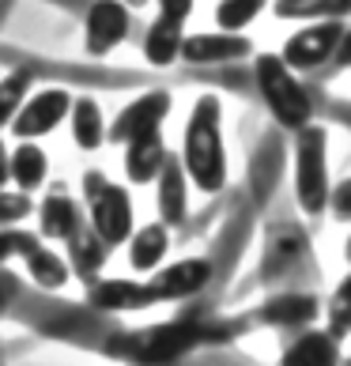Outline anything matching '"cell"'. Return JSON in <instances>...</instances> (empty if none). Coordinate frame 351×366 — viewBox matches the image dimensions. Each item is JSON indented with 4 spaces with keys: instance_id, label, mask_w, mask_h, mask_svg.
<instances>
[{
    "instance_id": "cell-10",
    "label": "cell",
    "mask_w": 351,
    "mask_h": 366,
    "mask_svg": "<svg viewBox=\"0 0 351 366\" xmlns=\"http://www.w3.org/2000/svg\"><path fill=\"white\" fill-rule=\"evenodd\" d=\"M170 110V94L167 91H152V94H144V99H137L132 106H125L117 117V125L110 137L117 144H129V140H137L144 137V132H155V129H163V117Z\"/></svg>"
},
{
    "instance_id": "cell-34",
    "label": "cell",
    "mask_w": 351,
    "mask_h": 366,
    "mask_svg": "<svg viewBox=\"0 0 351 366\" xmlns=\"http://www.w3.org/2000/svg\"><path fill=\"white\" fill-rule=\"evenodd\" d=\"M4 182H8V162L0 159V185H4Z\"/></svg>"
},
{
    "instance_id": "cell-6",
    "label": "cell",
    "mask_w": 351,
    "mask_h": 366,
    "mask_svg": "<svg viewBox=\"0 0 351 366\" xmlns=\"http://www.w3.org/2000/svg\"><path fill=\"white\" fill-rule=\"evenodd\" d=\"M197 340V329L189 321H170L159 329H147L137 336H117L110 344L114 355H129V359H144V362H159V359H174Z\"/></svg>"
},
{
    "instance_id": "cell-32",
    "label": "cell",
    "mask_w": 351,
    "mask_h": 366,
    "mask_svg": "<svg viewBox=\"0 0 351 366\" xmlns=\"http://www.w3.org/2000/svg\"><path fill=\"white\" fill-rule=\"evenodd\" d=\"M159 8H163L167 16H178V19H185L189 11H193V0H159Z\"/></svg>"
},
{
    "instance_id": "cell-28",
    "label": "cell",
    "mask_w": 351,
    "mask_h": 366,
    "mask_svg": "<svg viewBox=\"0 0 351 366\" xmlns=\"http://www.w3.org/2000/svg\"><path fill=\"white\" fill-rule=\"evenodd\" d=\"M31 215V200H26V193L19 189V193H8L4 185H0V227H11Z\"/></svg>"
},
{
    "instance_id": "cell-30",
    "label": "cell",
    "mask_w": 351,
    "mask_h": 366,
    "mask_svg": "<svg viewBox=\"0 0 351 366\" xmlns=\"http://www.w3.org/2000/svg\"><path fill=\"white\" fill-rule=\"evenodd\" d=\"M329 204H332V215H336V219H351V178L329 197Z\"/></svg>"
},
{
    "instance_id": "cell-22",
    "label": "cell",
    "mask_w": 351,
    "mask_h": 366,
    "mask_svg": "<svg viewBox=\"0 0 351 366\" xmlns=\"http://www.w3.org/2000/svg\"><path fill=\"white\" fill-rule=\"evenodd\" d=\"M317 314V302L310 295H280L265 306V317L272 325H302V321H314Z\"/></svg>"
},
{
    "instance_id": "cell-2",
    "label": "cell",
    "mask_w": 351,
    "mask_h": 366,
    "mask_svg": "<svg viewBox=\"0 0 351 366\" xmlns=\"http://www.w3.org/2000/svg\"><path fill=\"white\" fill-rule=\"evenodd\" d=\"M253 76H257V87H261V99L268 106L283 129H302L314 121V102H310L306 87L299 84V72L283 64L280 53H261L253 61Z\"/></svg>"
},
{
    "instance_id": "cell-33",
    "label": "cell",
    "mask_w": 351,
    "mask_h": 366,
    "mask_svg": "<svg viewBox=\"0 0 351 366\" xmlns=\"http://www.w3.org/2000/svg\"><path fill=\"white\" fill-rule=\"evenodd\" d=\"M11 298H16V280H11L8 272H0V306H8Z\"/></svg>"
},
{
    "instance_id": "cell-15",
    "label": "cell",
    "mask_w": 351,
    "mask_h": 366,
    "mask_svg": "<svg viewBox=\"0 0 351 366\" xmlns=\"http://www.w3.org/2000/svg\"><path fill=\"white\" fill-rule=\"evenodd\" d=\"M170 249V234L167 223H147L137 234H129V261L137 272H152V268L163 264V257Z\"/></svg>"
},
{
    "instance_id": "cell-9",
    "label": "cell",
    "mask_w": 351,
    "mask_h": 366,
    "mask_svg": "<svg viewBox=\"0 0 351 366\" xmlns=\"http://www.w3.org/2000/svg\"><path fill=\"white\" fill-rule=\"evenodd\" d=\"M129 34V4L125 0H94L87 11V49L110 53Z\"/></svg>"
},
{
    "instance_id": "cell-4",
    "label": "cell",
    "mask_w": 351,
    "mask_h": 366,
    "mask_svg": "<svg viewBox=\"0 0 351 366\" xmlns=\"http://www.w3.org/2000/svg\"><path fill=\"white\" fill-rule=\"evenodd\" d=\"M84 189H87V212H91V230L102 238L106 249L129 242L132 234V200L121 185L106 182L99 170H91L84 178Z\"/></svg>"
},
{
    "instance_id": "cell-29",
    "label": "cell",
    "mask_w": 351,
    "mask_h": 366,
    "mask_svg": "<svg viewBox=\"0 0 351 366\" xmlns=\"http://www.w3.org/2000/svg\"><path fill=\"white\" fill-rule=\"evenodd\" d=\"M31 249H34V242H31V238L11 234V230H0V264H4L8 257H16V253H31Z\"/></svg>"
},
{
    "instance_id": "cell-25",
    "label": "cell",
    "mask_w": 351,
    "mask_h": 366,
    "mask_svg": "<svg viewBox=\"0 0 351 366\" xmlns=\"http://www.w3.org/2000/svg\"><path fill=\"white\" fill-rule=\"evenodd\" d=\"M268 0H219V8H215V23L223 26V31H242V26H249L253 19L261 16V8Z\"/></svg>"
},
{
    "instance_id": "cell-3",
    "label": "cell",
    "mask_w": 351,
    "mask_h": 366,
    "mask_svg": "<svg viewBox=\"0 0 351 366\" xmlns=\"http://www.w3.org/2000/svg\"><path fill=\"white\" fill-rule=\"evenodd\" d=\"M295 137V197L306 215H321L329 208V132L310 121Z\"/></svg>"
},
{
    "instance_id": "cell-31",
    "label": "cell",
    "mask_w": 351,
    "mask_h": 366,
    "mask_svg": "<svg viewBox=\"0 0 351 366\" xmlns=\"http://www.w3.org/2000/svg\"><path fill=\"white\" fill-rule=\"evenodd\" d=\"M332 61H336V69H351V23L344 26V34H340V46H336Z\"/></svg>"
},
{
    "instance_id": "cell-18",
    "label": "cell",
    "mask_w": 351,
    "mask_h": 366,
    "mask_svg": "<svg viewBox=\"0 0 351 366\" xmlns=\"http://www.w3.org/2000/svg\"><path fill=\"white\" fill-rule=\"evenodd\" d=\"M336 347H340V340L329 332H302L299 340H295L287 347V355H283V362L287 366H329L336 362Z\"/></svg>"
},
{
    "instance_id": "cell-12",
    "label": "cell",
    "mask_w": 351,
    "mask_h": 366,
    "mask_svg": "<svg viewBox=\"0 0 351 366\" xmlns=\"http://www.w3.org/2000/svg\"><path fill=\"white\" fill-rule=\"evenodd\" d=\"M163 159H167V147H163V132H159V129L144 132V137H137V140H129L125 144V174H129V182L132 185L155 182Z\"/></svg>"
},
{
    "instance_id": "cell-13",
    "label": "cell",
    "mask_w": 351,
    "mask_h": 366,
    "mask_svg": "<svg viewBox=\"0 0 351 366\" xmlns=\"http://www.w3.org/2000/svg\"><path fill=\"white\" fill-rule=\"evenodd\" d=\"M182 38H185V19L178 16H159L152 23V31H147L144 38V57L147 64H155V69H167V64L178 61V53H182Z\"/></svg>"
},
{
    "instance_id": "cell-27",
    "label": "cell",
    "mask_w": 351,
    "mask_h": 366,
    "mask_svg": "<svg viewBox=\"0 0 351 366\" xmlns=\"http://www.w3.org/2000/svg\"><path fill=\"white\" fill-rule=\"evenodd\" d=\"M26 87H31V72H8L0 79V129L16 117L19 102L26 99Z\"/></svg>"
},
{
    "instance_id": "cell-35",
    "label": "cell",
    "mask_w": 351,
    "mask_h": 366,
    "mask_svg": "<svg viewBox=\"0 0 351 366\" xmlns=\"http://www.w3.org/2000/svg\"><path fill=\"white\" fill-rule=\"evenodd\" d=\"M125 4H132V8H140V4H144V0H125Z\"/></svg>"
},
{
    "instance_id": "cell-17",
    "label": "cell",
    "mask_w": 351,
    "mask_h": 366,
    "mask_svg": "<svg viewBox=\"0 0 351 366\" xmlns=\"http://www.w3.org/2000/svg\"><path fill=\"white\" fill-rule=\"evenodd\" d=\"M91 302L99 310H114V314H125V310H147V295L144 283L132 280H102L91 287Z\"/></svg>"
},
{
    "instance_id": "cell-24",
    "label": "cell",
    "mask_w": 351,
    "mask_h": 366,
    "mask_svg": "<svg viewBox=\"0 0 351 366\" xmlns=\"http://www.w3.org/2000/svg\"><path fill=\"white\" fill-rule=\"evenodd\" d=\"M76 227H79V212H76L72 200L49 197L46 204H42V234H49V238H69Z\"/></svg>"
},
{
    "instance_id": "cell-26",
    "label": "cell",
    "mask_w": 351,
    "mask_h": 366,
    "mask_svg": "<svg viewBox=\"0 0 351 366\" xmlns=\"http://www.w3.org/2000/svg\"><path fill=\"white\" fill-rule=\"evenodd\" d=\"M325 332L336 336V340H347V332H351V272L340 280V287L329 298V329Z\"/></svg>"
},
{
    "instance_id": "cell-21",
    "label": "cell",
    "mask_w": 351,
    "mask_h": 366,
    "mask_svg": "<svg viewBox=\"0 0 351 366\" xmlns=\"http://www.w3.org/2000/svg\"><path fill=\"white\" fill-rule=\"evenodd\" d=\"M276 16H283V19H347L351 0H276Z\"/></svg>"
},
{
    "instance_id": "cell-23",
    "label": "cell",
    "mask_w": 351,
    "mask_h": 366,
    "mask_svg": "<svg viewBox=\"0 0 351 366\" xmlns=\"http://www.w3.org/2000/svg\"><path fill=\"white\" fill-rule=\"evenodd\" d=\"M26 264H31L34 283H42L46 291L64 287V283H69V276H72L69 261H61L57 253H46V249H31V253H26Z\"/></svg>"
},
{
    "instance_id": "cell-5",
    "label": "cell",
    "mask_w": 351,
    "mask_h": 366,
    "mask_svg": "<svg viewBox=\"0 0 351 366\" xmlns=\"http://www.w3.org/2000/svg\"><path fill=\"white\" fill-rule=\"evenodd\" d=\"M344 19H317L302 26V31H295L287 42H283L280 57L287 69L295 72H310V69H321L325 61H332L336 46H340V34H344Z\"/></svg>"
},
{
    "instance_id": "cell-20",
    "label": "cell",
    "mask_w": 351,
    "mask_h": 366,
    "mask_svg": "<svg viewBox=\"0 0 351 366\" xmlns=\"http://www.w3.org/2000/svg\"><path fill=\"white\" fill-rule=\"evenodd\" d=\"M69 246H72V272L84 276V280H91L94 272H99L102 257H106L102 238L94 234L91 227H76L72 234H69Z\"/></svg>"
},
{
    "instance_id": "cell-19",
    "label": "cell",
    "mask_w": 351,
    "mask_h": 366,
    "mask_svg": "<svg viewBox=\"0 0 351 366\" xmlns=\"http://www.w3.org/2000/svg\"><path fill=\"white\" fill-rule=\"evenodd\" d=\"M72 137L76 144L84 147V152H94V147H102L106 140V121H102V110L94 106L91 99H79L72 102Z\"/></svg>"
},
{
    "instance_id": "cell-8",
    "label": "cell",
    "mask_w": 351,
    "mask_h": 366,
    "mask_svg": "<svg viewBox=\"0 0 351 366\" xmlns=\"http://www.w3.org/2000/svg\"><path fill=\"white\" fill-rule=\"evenodd\" d=\"M208 280H212V264L204 261V257H189V261H178V264L163 268V272H155L152 280L144 283L147 306L189 298V295H197L200 287H204Z\"/></svg>"
},
{
    "instance_id": "cell-11",
    "label": "cell",
    "mask_w": 351,
    "mask_h": 366,
    "mask_svg": "<svg viewBox=\"0 0 351 366\" xmlns=\"http://www.w3.org/2000/svg\"><path fill=\"white\" fill-rule=\"evenodd\" d=\"M253 46L242 38L238 31H223V34H189L182 38V53L189 64H223V61H242Z\"/></svg>"
},
{
    "instance_id": "cell-1",
    "label": "cell",
    "mask_w": 351,
    "mask_h": 366,
    "mask_svg": "<svg viewBox=\"0 0 351 366\" xmlns=\"http://www.w3.org/2000/svg\"><path fill=\"white\" fill-rule=\"evenodd\" d=\"M182 167H185V178H193L200 193H219L227 185V152H223L219 99L215 94H204L193 106V117L185 125V144H182Z\"/></svg>"
},
{
    "instance_id": "cell-36",
    "label": "cell",
    "mask_w": 351,
    "mask_h": 366,
    "mask_svg": "<svg viewBox=\"0 0 351 366\" xmlns=\"http://www.w3.org/2000/svg\"><path fill=\"white\" fill-rule=\"evenodd\" d=\"M347 261H351V238H347Z\"/></svg>"
},
{
    "instance_id": "cell-16",
    "label": "cell",
    "mask_w": 351,
    "mask_h": 366,
    "mask_svg": "<svg viewBox=\"0 0 351 366\" xmlns=\"http://www.w3.org/2000/svg\"><path fill=\"white\" fill-rule=\"evenodd\" d=\"M46 170H49V159H46V152L34 140H23L16 152H11V159H8V178L16 182L23 193H31V189L42 185Z\"/></svg>"
},
{
    "instance_id": "cell-7",
    "label": "cell",
    "mask_w": 351,
    "mask_h": 366,
    "mask_svg": "<svg viewBox=\"0 0 351 366\" xmlns=\"http://www.w3.org/2000/svg\"><path fill=\"white\" fill-rule=\"evenodd\" d=\"M69 110H72L69 91L42 87L38 94H31V99L19 102V110H16V117H11L8 125L16 129L19 140H42L46 132H53L64 117H69Z\"/></svg>"
},
{
    "instance_id": "cell-14",
    "label": "cell",
    "mask_w": 351,
    "mask_h": 366,
    "mask_svg": "<svg viewBox=\"0 0 351 366\" xmlns=\"http://www.w3.org/2000/svg\"><path fill=\"white\" fill-rule=\"evenodd\" d=\"M155 182H159V215H163V223L170 227L185 219V167H178V159L167 155Z\"/></svg>"
}]
</instances>
